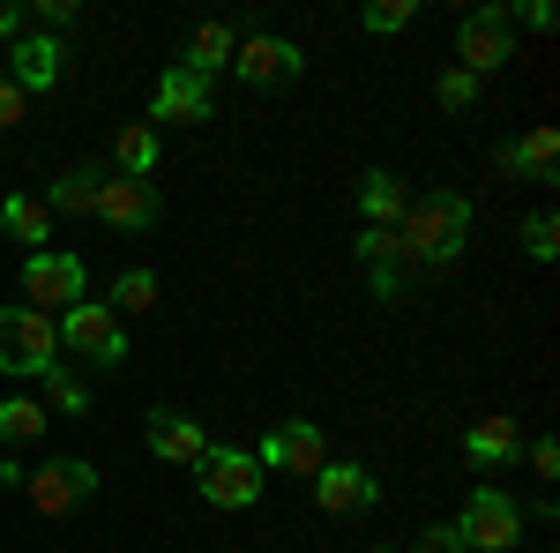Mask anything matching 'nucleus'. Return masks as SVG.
<instances>
[{"label": "nucleus", "instance_id": "obj_14", "mask_svg": "<svg viewBox=\"0 0 560 553\" xmlns=\"http://www.w3.org/2000/svg\"><path fill=\"white\" fill-rule=\"evenodd\" d=\"M60 68H68V53H60V38H45V31H23V38L8 45V83L23 90H52L60 83Z\"/></svg>", "mask_w": 560, "mask_h": 553}, {"label": "nucleus", "instance_id": "obj_4", "mask_svg": "<svg viewBox=\"0 0 560 553\" xmlns=\"http://www.w3.org/2000/svg\"><path fill=\"white\" fill-rule=\"evenodd\" d=\"M456 60H464V76L509 68V60H516V8H501V0L471 8V15L456 23Z\"/></svg>", "mask_w": 560, "mask_h": 553}, {"label": "nucleus", "instance_id": "obj_11", "mask_svg": "<svg viewBox=\"0 0 560 553\" xmlns=\"http://www.w3.org/2000/svg\"><path fill=\"white\" fill-rule=\"evenodd\" d=\"M300 68H306V60H300V45H292V38H240V45H232V76L255 83V90L292 83Z\"/></svg>", "mask_w": 560, "mask_h": 553}, {"label": "nucleus", "instance_id": "obj_29", "mask_svg": "<svg viewBox=\"0 0 560 553\" xmlns=\"http://www.w3.org/2000/svg\"><path fill=\"white\" fill-rule=\"evenodd\" d=\"M411 15H419V8H411V0H374V8H366V31H404V23H411Z\"/></svg>", "mask_w": 560, "mask_h": 553}, {"label": "nucleus", "instance_id": "obj_28", "mask_svg": "<svg viewBox=\"0 0 560 553\" xmlns=\"http://www.w3.org/2000/svg\"><path fill=\"white\" fill-rule=\"evenodd\" d=\"M404 553H471V546H464V531H456V523H433V531H419Z\"/></svg>", "mask_w": 560, "mask_h": 553}, {"label": "nucleus", "instance_id": "obj_9", "mask_svg": "<svg viewBox=\"0 0 560 553\" xmlns=\"http://www.w3.org/2000/svg\"><path fill=\"white\" fill-rule=\"evenodd\" d=\"M23 292H31L38 314H68L83 299V262L60 255V247H38V255L23 262Z\"/></svg>", "mask_w": 560, "mask_h": 553}, {"label": "nucleus", "instance_id": "obj_36", "mask_svg": "<svg viewBox=\"0 0 560 553\" xmlns=\"http://www.w3.org/2000/svg\"><path fill=\"white\" fill-rule=\"evenodd\" d=\"M23 479H31V471L15 464V457H0V486H8V494H23Z\"/></svg>", "mask_w": 560, "mask_h": 553}, {"label": "nucleus", "instance_id": "obj_3", "mask_svg": "<svg viewBox=\"0 0 560 553\" xmlns=\"http://www.w3.org/2000/svg\"><path fill=\"white\" fill-rule=\"evenodd\" d=\"M60 367V330L38 307H0V375H45Z\"/></svg>", "mask_w": 560, "mask_h": 553}, {"label": "nucleus", "instance_id": "obj_22", "mask_svg": "<svg viewBox=\"0 0 560 553\" xmlns=\"http://www.w3.org/2000/svg\"><path fill=\"white\" fill-rule=\"evenodd\" d=\"M464 449H471V464H509L516 457V419H478Z\"/></svg>", "mask_w": 560, "mask_h": 553}, {"label": "nucleus", "instance_id": "obj_31", "mask_svg": "<svg viewBox=\"0 0 560 553\" xmlns=\"http://www.w3.org/2000/svg\"><path fill=\"white\" fill-rule=\"evenodd\" d=\"M366 285H374V299H404V262H374Z\"/></svg>", "mask_w": 560, "mask_h": 553}, {"label": "nucleus", "instance_id": "obj_21", "mask_svg": "<svg viewBox=\"0 0 560 553\" xmlns=\"http://www.w3.org/2000/svg\"><path fill=\"white\" fill-rule=\"evenodd\" d=\"M0 224H8L15 240H31V255H38V240H52V210H45L38 195H8V203H0Z\"/></svg>", "mask_w": 560, "mask_h": 553}, {"label": "nucleus", "instance_id": "obj_17", "mask_svg": "<svg viewBox=\"0 0 560 553\" xmlns=\"http://www.w3.org/2000/svg\"><path fill=\"white\" fill-rule=\"evenodd\" d=\"M359 210H366V224H374V232H396V224H404V210H411V187H404L396 172H366Z\"/></svg>", "mask_w": 560, "mask_h": 553}, {"label": "nucleus", "instance_id": "obj_5", "mask_svg": "<svg viewBox=\"0 0 560 553\" xmlns=\"http://www.w3.org/2000/svg\"><path fill=\"white\" fill-rule=\"evenodd\" d=\"M195 471H202L195 486H202V502H210V509H255V502H261V464H255V449H224V441H217V449H210Z\"/></svg>", "mask_w": 560, "mask_h": 553}, {"label": "nucleus", "instance_id": "obj_23", "mask_svg": "<svg viewBox=\"0 0 560 553\" xmlns=\"http://www.w3.org/2000/svg\"><path fill=\"white\" fill-rule=\"evenodd\" d=\"M113 307H120V314H158V269H120Z\"/></svg>", "mask_w": 560, "mask_h": 553}, {"label": "nucleus", "instance_id": "obj_33", "mask_svg": "<svg viewBox=\"0 0 560 553\" xmlns=\"http://www.w3.org/2000/svg\"><path fill=\"white\" fill-rule=\"evenodd\" d=\"M23 113H31V97H23V90H15V83H8V68H0V135L15 128Z\"/></svg>", "mask_w": 560, "mask_h": 553}, {"label": "nucleus", "instance_id": "obj_8", "mask_svg": "<svg viewBox=\"0 0 560 553\" xmlns=\"http://www.w3.org/2000/svg\"><path fill=\"white\" fill-rule=\"evenodd\" d=\"M23 494H31L38 516H68V509H83L90 494H97V464H83V457H52V464H38L31 479H23Z\"/></svg>", "mask_w": 560, "mask_h": 553}, {"label": "nucleus", "instance_id": "obj_10", "mask_svg": "<svg viewBox=\"0 0 560 553\" xmlns=\"http://www.w3.org/2000/svg\"><path fill=\"white\" fill-rule=\"evenodd\" d=\"M90 217H105L113 232H150L158 224V180H97Z\"/></svg>", "mask_w": 560, "mask_h": 553}, {"label": "nucleus", "instance_id": "obj_25", "mask_svg": "<svg viewBox=\"0 0 560 553\" xmlns=\"http://www.w3.org/2000/svg\"><path fill=\"white\" fill-rule=\"evenodd\" d=\"M38 382H45V396H52L60 412H90V382L75 375V367H45Z\"/></svg>", "mask_w": 560, "mask_h": 553}, {"label": "nucleus", "instance_id": "obj_12", "mask_svg": "<svg viewBox=\"0 0 560 553\" xmlns=\"http://www.w3.org/2000/svg\"><path fill=\"white\" fill-rule=\"evenodd\" d=\"M142 441H150L158 464H187V471H195L202 457H210V434H202V419H187V412H150Z\"/></svg>", "mask_w": 560, "mask_h": 553}, {"label": "nucleus", "instance_id": "obj_19", "mask_svg": "<svg viewBox=\"0 0 560 553\" xmlns=\"http://www.w3.org/2000/svg\"><path fill=\"white\" fill-rule=\"evenodd\" d=\"M113 165H120V180H158V128H120Z\"/></svg>", "mask_w": 560, "mask_h": 553}, {"label": "nucleus", "instance_id": "obj_15", "mask_svg": "<svg viewBox=\"0 0 560 553\" xmlns=\"http://www.w3.org/2000/svg\"><path fill=\"white\" fill-rule=\"evenodd\" d=\"M150 113H158V120H210V83H202L195 68H179V60H173V68L158 76Z\"/></svg>", "mask_w": 560, "mask_h": 553}, {"label": "nucleus", "instance_id": "obj_32", "mask_svg": "<svg viewBox=\"0 0 560 553\" xmlns=\"http://www.w3.org/2000/svg\"><path fill=\"white\" fill-rule=\"evenodd\" d=\"M31 23H45V38H52V31H68V23H75V0H38V8H31Z\"/></svg>", "mask_w": 560, "mask_h": 553}, {"label": "nucleus", "instance_id": "obj_16", "mask_svg": "<svg viewBox=\"0 0 560 553\" xmlns=\"http://www.w3.org/2000/svg\"><path fill=\"white\" fill-rule=\"evenodd\" d=\"M553 158H560V135L553 128H530V135H516V142H501V165L523 172V180H538V187H553V180H560Z\"/></svg>", "mask_w": 560, "mask_h": 553}, {"label": "nucleus", "instance_id": "obj_34", "mask_svg": "<svg viewBox=\"0 0 560 553\" xmlns=\"http://www.w3.org/2000/svg\"><path fill=\"white\" fill-rule=\"evenodd\" d=\"M530 471H538V479H560V449H553V441H546V434L530 441Z\"/></svg>", "mask_w": 560, "mask_h": 553}, {"label": "nucleus", "instance_id": "obj_6", "mask_svg": "<svg viewBox=\"0 0 560 553\" xmlns=\"http://www.w3.org/2000/svg\"><path fill=\"white\" fill-rule=\"evenodd\" d=\"M255 464L261 471H284V479H314V471L329 464V434H322L314 419H277L269 434H261Z\"/></svg>", "mask_w": 560, "mask_h": 553}, {"label": "nucleus", "instance_id": "obj_27", "mask_svg": "<svg viewBox=\"0 0 560 553\" xmlns=\"http://www.w3.org/2000/svg\"><path fill=\"white\" fill-rule=\"evenodd\" d=\"M433 97H441L448 113H471V105H478V76H464V68H448V76L433 83Z\"/></svg>", "mask_w": 560, "mask_h": 553}, {"label": "nucleus", "instance_id": "obj_24", "mask_svg": "<svg viewBox=\"0 0 560 553\" xmlns=\"http://www.w3.org/2000/svg\"><path fill=\"white\" fill-rule=\"evenodd\" d=\"M97 203V172H60L45 187V210H90Z\"/></svg>", "mask_w": 560, "mask_h": 553}, {"label": "nucleus", "instance_id": "obj_2", "mask_svg": "<svg viewBox=\"0 0 560 553\" xmlns=\"http://www.w3.org/2000/svg\"><path fill=\"white\" fill-rule=\"evenodd\" d=\"M52 330H60V352H75L90 367H120L128 359V330H120V314L105 299H75L68 314H52Z\"/></svg>", "mask_w": 560, "mask_h": 553}, {"label": "nucleus", "instance_id": "obj_26", "mask_svg": "<svg viewBox=\"0 0 560 553\" xmlns=\"http://www.w3.org/2000/svg\"><path fill=\"white\" fill-rule=\"evenodd\" d=\"M523 247H530V262H553V255H560V224H553V210H538L530 224H523Z\"/></svg>", "mask_w": 560, "mask_h": 553}, {"label": "nucleus", "instance_id": "obj_35", "mask_svg": "<svg viewBox=\"0 0 560 553\" xmlns=\"http://www.w3.org/2000/svg\"><path fill=\"white\" fill-rule=\"evenodd\" d=\"M23 31H31V15H23V8H0V38L15 45V38H23Z\"/></svg>", "mask_w": 560, "mask_h": 553}, {"label": "nucleus", "instance_id": "obj_13", "mask_svg": "<svg viewBox=\"0 0 560 553\" xmlns=\"http://www.w3.org/2000/svg\"><path fill=\"white\" fill-rule=\"evenodd\" d=\"M314 502L329 516H366L382 502V486H374V471L366 464H322L314 471Z\"/></svg>", "mask_w": 560, "mask_h": 553}, {"label": "nucleus", "instance_id": "obj_7", "mask_svg": "<svg viewBox=\"0 0 560 553\" xmlns=\"http://www.w3.org/2000/svg\"><path fill=\"white\" fill-rule=\"evenodd\" d=\"M464 546L471 553H516V539H523V509L501 494V486H478L471 502H464Z\"/></svg>", "mask_w": 560, "mask_h": 553}, {"label": "nucleus", "instance_id": "obj_1", "mask_svg": "<svg viewBox=\"0 0 560 553\" xmlns=\"http://www.w3.org/2000/svg\"><path fill=\"white\" fill-rule=\"evenodd\" d=\"M471 240V203L456 187H433V195H411V210L396 224V262H419V269H448Z\"/></svg>", "mask_w": 560, "mask_h": 553}, {"label": "nucleus", "instance_id": "obj_18", "mask_svg": "<svg viewBox=\"0 0 560 553\" xmlns=\"http://www.w3.org/2000/svg\"><path fill=\"white\" fill-rule=\"evenodd\" d=\"M232 45H240V31H232V23H202V31H195V45H187V60H179V68H195V76L210 83L217 68H232Z\"/></svg>", "mask_w": 560, "mask_h": 553}, {"label": "nucleus", "instance_id": "obj_20", "mask_svg": "<svg viewBox=\"0 0 560 553\" xmlns=\"http://www.w3.org/2000/svg\"><path fill=\"white\" fill-rule=\"evenodd\" d=\"M45 426H52V412H45L38 396H0V441L15 449V441H38Z\"/></svg>", "mask_w": 560, "mask_h": 553}, {"label": "nucleus", "instance_id": "obj_30", "mask_svg": "<svg viewBox=\"0 0 560 553\" xmlns=\"http://www.w3.org/2000/svg\"><path fill=\"white\" fill-rule=\"evenodd\" d=\"M359 262H366V269H374V262H396V232H374V224H366V232H359Z\"/></svg>", "mask_w": 560, "mask_h": 553}]
</instances>
